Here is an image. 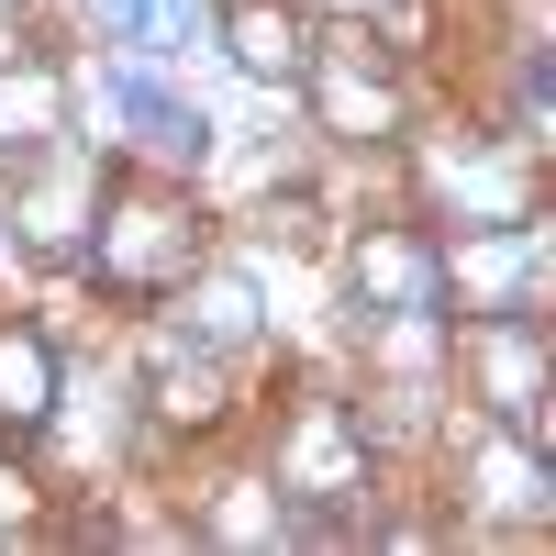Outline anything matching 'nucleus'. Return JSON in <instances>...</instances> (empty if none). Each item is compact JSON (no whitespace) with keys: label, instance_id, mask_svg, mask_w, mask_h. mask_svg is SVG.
<instances>
[{"label":"nucleus","instance_id":"nucleus-1","mask_svg":"<svg viewBox=\"0 0 556 556\" xmlns=\"http://www.w3.org/2000/svg\"><path fill=\"white\" fill-rule=\"evenodd\" d=\"M190 267H201V223L190 212H178L167 190H112V212H101V278L123 301H167Z\"/></svg>","mask_w":556,"mask_h":556},{"label":"nucleus","instance_id":"nucleus-9","mask_svg":"<svg viewBox=\"0 0 556 556\" xmlns=\"http://www.w3.org/2000/svg\"><path fill=\"white\" fill-rule=\"evenodd\" d=\"M156 412L167 424H223V367L212 356H167L156 367Z\"/></svg>","mask_w":556,"mask_h":556},{"label":"nucleus","instance_id":"nucleus-5","mask_svg":"<svg viewBox=\"0 0 556 556\" xmlns=\"http://www.w3.org/2000/svg\"><path fill=\"white\" fill-rule=\"evenodd\" d=\"M301 89H312V112H323V134H356V146H379V134L401 123L390 112V89L367 78V45H334V56H301Z\"/></svg>","mask_w":556,"mask_h":556},{"label":"nucleus","instance_id":"nucleus-10","mask_svg":"<svg viewBox=\"0 0 556 556\" xmlns=\"http://www.w3.org/2000/svg\"><path fill=\"white\" fill-rule=\"evenodd\" d=\"M212 534H245V545H256V534H290V513H278L267 490H235V501L212 513Z\"/></svg>","mask_w":556,"mask_h":556},{"label":"nucleus","instance_id":"nucleus-4","mask_svg":"<svg viewBox=\"0 0 556 556\" xmlns=\"http://www.w3.org/2000/svg\"><path fill=\"white\" fill-rule=\"evenodd\" d=\"M468 367L490 390V424L534 434V401H545V334H534V312H479L468 323Z\"/></svg>","mask_w":556,"mask_h":556},{"label":"nucleus","instance_id":"nucleus-2","mask_svg":"<svg viewBox=\"0 0 556 556\" xmlns=\"http://www.w3.org/2000/svg\"><path fill=\"white\" fill-rule=\"evenodd\" d=\"M345 501H367V434L312 401L290 434V534H312V513H345Z\"/></svg>","mask_w":556,"mask_h":556},{"label":"nucleus","instance_id":"nucleus-6","mask_svg":"<svg viewBox=\"0 0 556 556\" xmlns=\"http://www.w3.org/2000/svg\"><path fill=\"white\" fill-rule=\"evenodd\" d=\"M223 45H235L245 78H301V56H312L301 12H278V0H223Z\"/></svg>","mask_w":556,"mask_h":556},{"label":"nucleus","instance_id":"nucleus-8","mask_svg":"<svg viewBox=\"0 0 556 556\" xmlns=\"http://www.w3.org/2000/svg\"><path fill=\"white\" fill-rule=\"evenodd\" d=\"M45 146H56V78L0 67V156H45Z\"/></svg>","mask_w":556,"mask_h":556},{"label":"nucleus","instance_id":"nucleus-3","mask_svg":"<svg viewBox=\"0 0 556 556\" xmlns=\"http://www.w3.org/2000/svg\"><path fill=\"white\" fill-rule=\"evenodd\" d=\"M356 301L390 312V323H434L445 312V245L412 235V223H379V235L356 245Z\"/></svg>","mask_w":556,"mask_h":556},{"label":"nucleus","instance_id":"nucleus-7","mask_svg":"<svg viewBox=\"0 0 556 556\" xmlns=\"http://www.w3.org/2000/svg\"><path fill=\"white\" fill-rule=\"evenodd\" d=\"M0 424H12V434L56 424V345L23 334V323H0Z\"/></svg>","mask_w":556,"mask_h":556}]
</instances>
